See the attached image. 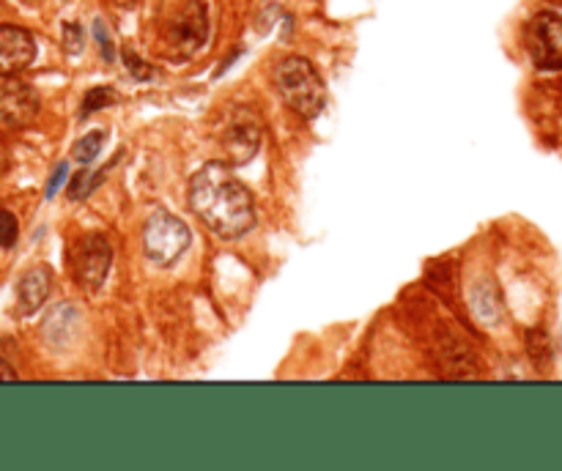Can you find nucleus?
I'll list each match as a JSON object with an SVG mask.
<instances>
[{
  "instance_id": "1",
  "label": "nucleus",
  "mask_w": 562,
  "mask_h": 471,
  "mask_svg": "<svg viewBox=\"0 0 562 471\" xmlns=\"http://www.w3.org/2000/svg\"><path fill=\"white\" fill-rule=\"evenodd\" d=\"M190 206L220 239H242L256 225L253 195L222 162H209L190 178Z\"/></svg>"
},
{
  "instance_id": "2",
  "label": "nucleus",
  "mask_w": 562,
  "mask_h": 471,
  "mask_svg": "<svg viewBox=\"0 0 562 471\" xmlns=\"http://www.w3.org/2000/svg\"><path fill=\"white\" fill-rule=\"evenodd\" d=\"M274 86L291 110L302 119H316L327 108V86L307 58L291 55L274 69Z\"/></svg>"
},
{
  "instance_id": "3",
  "label": "nucleus",
  "mask_w": 562,
  "mask_h": 471,
  "mask_svg": "<svg viewBox=\"0 0 562 471\" xmlns=\"http://www.w3.org/2000/svg\"><path fill=\"white\" fill-rule=\"evenodd\" d=\"M193 245V233L187 222L179 220L171 211H157L148 216L143 227V252L154 267H173Z\"/></svg>"
},
{
  "instance_id": "4",
  "label": "nucleus",
  "mask_w": 562,
  "mask_h": 471,
  "mask_svg": "<svg viewBox=\"0 0 562 471\" xmlns=\"http://www.w3.org/2000/svg\"><path fill=\"white\" fill-rule=\"evenodd\" d=\"M110 263H113V250H110V241L105 236H99V233H91L86 239H80L72 252L74 280L88 294H97L102 288L105 280H108Z\"/></svg>"
},
{
  "instance_id": "5",
  "label": "nucleus",
  "mask_w": 562,
  "mask_h": 471,
  "mask_svg": "<svg viewBox=\"0 0 562 471\" xmlns=\"http://www.w3.org/2000/svg\"><path fill=\"white\" fill-rule=\"evenodd\" d=\"M527 52L533 63L543 72L562 69V17L554 12H540L527 25Z\"/></svg>"
},
{
  "instance_id": "6",
  "label": "nucleus",
  "mask_w": 562,
  "mask_h": 471,
  "mask_svg": "<svg viewBox=\"0 0 562 471\" xmlns=\"http://www.w3.org/2000/svg\"><path fill=\"white\" fill-rule=\"evenodd\" d=\"M261 115L251 108H236V113L225 124V132H222V148H225L228 160L233 165L251 162L258 153V148H261Z\"/></svg>"
},
{
  "instance_id": "7",
  "label": "nucleus",
  "mask_w": 562,
  "mask_h": 471,
  "mask_svg": "<svg viewBox=\"0 0 562 471\" xmlns=\"http://www.w3.org/2000/svg\"><path fill=\"white\" fill-rule=\"evenodd\" d=\"M39 113V94L28 83L0 80V126H25Z\"/></svg>"
},
{
  "instance_id": "8",
  "label": "nucleus",
  "mask_w": 562,
  "mask_h": 471,
  "mask_svg": "<svg viewBox=\"0 0 562 471\" xmlns=\"http://www.w3.org/2000/svg\"><path fill=\"white\" fill-rule=\"evenodd\" d=\"M36 58L34 36L17 25H0V77L25 72Z\"/></svg>"
},
{
  "instance_id": "9",
  "label": "nucleus",
  "mask_w": 562,
  "mask_h": 471,
  "mask_svg": "<svg viewBox=\"0 0 562 471\" xmlns=\"http://www.w3.org/2000/svg\"><path fill=\"white\" fill-rule=\"evenodd\" d=\"M209 34V20H206V9L200 7L198 0H190L187 9L173 20L171 28V41L182 55H193L200 45L206 41Z\"/></svg>"
},
{
  "instance_id": "10",
  "label": "nucleus",
  "mask_w": 562,
  "mask_h": 471,
  "mask_svg": "<svg viewBox=\"0 0 562 471\" xmlns=\"http://www.w3.org/2000/svg\"><path fill=\"white\" fill-rule=\"evenodd\" d=\"M50 269L45 267H36L30 272L23 274V280L17 283V310L20 315H34L41 305L47 301L50 296Z\"/></svg>"
},
{
  "instance_id": "11",
  "label": "nucleus",
  "mask_w": 562,
  "mask_h": 471,
  "mask_svg": "<svg viewBox=\"0 0 562 471\" xmlns=\"http://www.w3.org/2000/svg\"><path fill=\"white\" fill-rule=\"evenodd\" d=\"M102 142H105V132H91V135L80 137L72 157L80 162V165H91V162L99 157V151H102Z\"/></svg>"
},
{
  "instance_id": "12",
  "label": "nucleus",
  "mask_w": 562,
  "mask_h": 471,
  "mask_svg": "<svg viewBox=\"0 0 562 471\" xmlns=\"http://www.w3.org/2000/svg\"><path fill=\"white\" fill-rule=\"evenodd\" d=\"M20 236V222L12 211H0V247L9 250V247L17 245Z\"/></svg>"
},
{
  "instance_id": "13",
  "label": "nucleus",
  "mask_w": 562,
  "mask_h": 471,
  "mask_svg": "<svg viewBox=\"0 0 562 471\" xmlns=\"http://www.w3.org/2000/svg\"><path fill=\"white\" fill-rule=\"evenodd\" d=\"M115 94L113 91H105V88H97V91L88 94L86 99V113H91V110L102 108V104H113Z\"/></svg>"
},
{
  "instance_id": "14",
  "label": "nucleus",
  "mask_w": 562,
  "mask_h": 471,
  "mask_svg": "<svg viewBox=\"0 0 562 471\" xmlns=\"http://www.w3.org/2000/svg\"><path fill=\"white\" fill-rule=\"evenodd\" d=\"M63 30H66V34H63V39H66V50L77 52L80 47H83V30H80L74 23H69Z\"/></svg>"
},
{
  "instance_id": "15",
  "label": "nucleus",
  "mask_w": 562,
  "mask_h": 471,
  "mask_svg": "<svg viewBox=\"0 0 562 471\" xmlns=\"http://www.w3.org/2000/svg\"><path fill=\"white\" fill-rule=\"evenodd\" d=\"M14 379H17V373H14L3 359H0V381H14Z\"/></svg>"
}]
</instances>
